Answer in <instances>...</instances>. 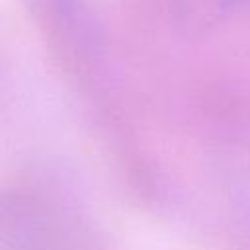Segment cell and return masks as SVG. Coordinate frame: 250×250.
Masks as SVG:
<instances>
[{"mask_svg":"<svg viewBox=\"0 0 250 250\" xmlns=\"http://www.w3.org/2000/svg\"><path fill=\"white\" fill-rule=\"evenodd\" d=\"M240 2H244V0H203V10H205V14H209V16H221L223 12H227L230 6H236V4H240Z\"/></svg>","mask_w":250,"mask_h":250,"instance_id":"obj_1","label":"cell"}]
</instances>
